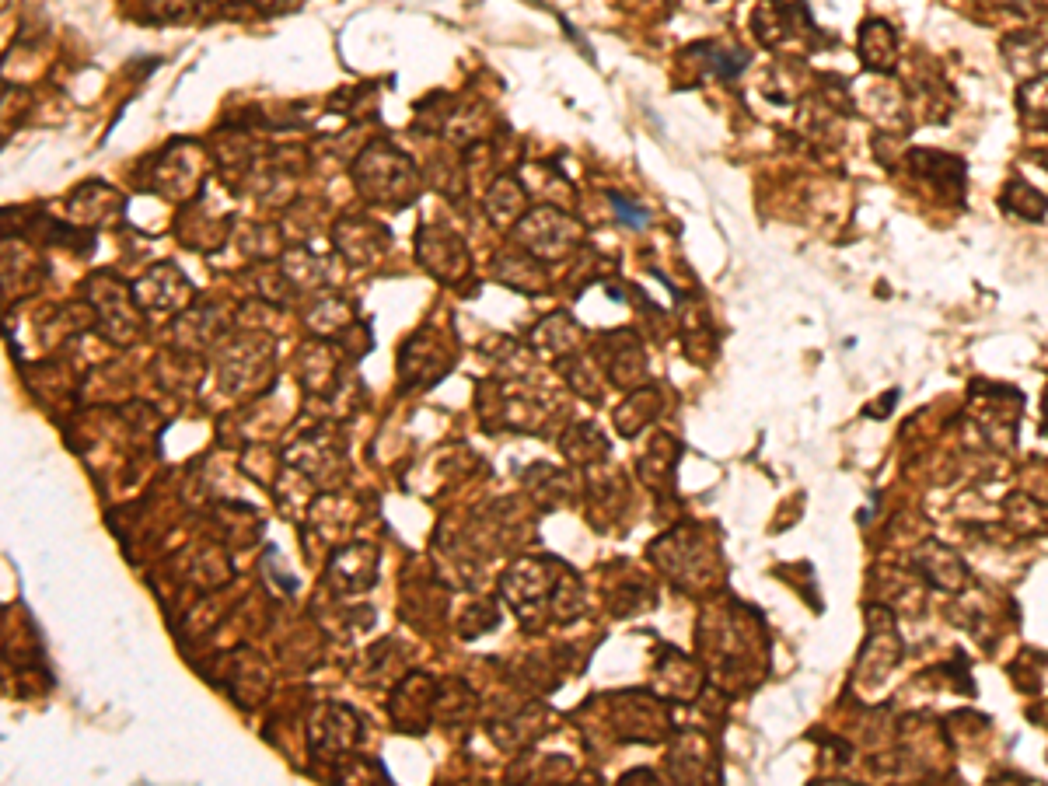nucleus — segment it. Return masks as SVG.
Here are the masks:
<instances>
[{
	"instance_id": "f257e3e1",
	"label": "nucleus",
	"mask_w": 1048,
	"mask_h": 786,
	"mask_svg": "<svg viewBox=\"0 0 1048 786\" xmlns=\"http://www.w3.org/2000/svg\"><path fill=\"white\" fill-rule=\"evenodd\" d=\"M612 203H615V210H619L622 221H633V228H640V224L647 221V214H643L640 207H629V203L622 200V196H612Z\"/></svg>"
}]
</instances>
